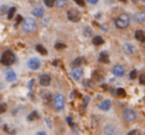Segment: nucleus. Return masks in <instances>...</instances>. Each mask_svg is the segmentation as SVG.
<instances>
[{"mask_svg": "<svg viewBox=\"0 0 145 135\" xmlns=\"http://www.w3.org/2000/svg\"><path fill=\"white\" fill-rule=\"evenodd\" d=\"M15 62V55L13 54L12 51L7 50L2 54L0 58V63L4 66H11Z\"/></svg>", "mask_w": 145, "mask_h": 135, "instance_id": "1", "label": "nucleus"}, {"mask_svg": "<svg viewBox=\"0 0 145 135\" xmlns=\"http://www.w3.org/2000/svg\"><path fill=\"white\" fill-rule=\"evenodd\" d=\"M115 26L119 29H125L129 25V17L127 14H120L115 19Z\"/></svg>", "mask_w": 145, "mask_h": 135, "instance_id": "2", "label": "nucleus"}, {"mask_svg": "<svg viewBox=\"0 0 145 135\" xmlns=\"http://www.w3.org/2000/svg\"><path fill=\"white\" fill-rule=\"evenodd\" d=\"M54 107L57 110H61L65 107V97L62 93H56L53 97Z\"/></svg>", "mask_w": 145, "mask_h": 135, "instance_id": "3", "label": "nucleus"}, {"mask_svg": "<svg viewBox=\"0 0 145 135\" xmlns=\"http://www.w3.org/2000/svg\"><path fill=\"white\" fill-rule=\"evenodd\" d=\"M36 27H37V23L35 21V19L33 18H26L24 20V22H23V30L25 32H28V33L33 32V31H35Z\"/></svg>", "mask_w": 145, "mask_h": 135, "instance_id": "4", "label": "nucleus"}, {"mask_svg": "<svg viewBox=\"0 0 145 135\" xmlns=\"http://www.w3.org/2000/svg\"><path fill=\"white\" fill-rule=\"evenodd\" d=\"M123 114V118H124L125 121H128V122H132V121L135 120L136 118V111L133 110L131 108H125L122 112Z\"/></svg>", "mask_w": 145, "mask_h": 135, "instance_id": "5", "label": "nucleus"}, {"mask_svg": "<svg viewBox=\"0 0 145 135\" xmlns=\"http://www.w3.org/2000/svg\"><path fill=\"white\" fill-rule=\"evenodd\" d=\"M68 18L72 22H78L81 20V13L78 9L72 8L68 11Z\"/></svg>", "mask_w": 145, "mask_h": 135, "instance_id": "6", "label": "nucleus"}, {"mask_svg": "<svg viewBox=\"0 0 145 135\" xmlns=\"http://www.w3.org/2000/svg\"><path fill=\"white\" fill-rule=\"evenodd\" d=\"M27 65H28L29 69L33 70V71H36V70H38L39 68L41 67V61L39 60L38 58L34 57V58L29 59L28 63H27Z\"/></svg>", "mask_w": 145, "mask_h": 135, "instance_id": "7", "label": "nucleus"}, {"mask_svg": "<svg viewBox=\"0 0 145 135\" xmlns=\"http://www.w3.org/2000/svg\"><path fill=\"white\" fill-rule=\"evenodd\" d=\"M103 132L105 135H116L117 128L112 124H106L105 127H103Z\"/></svg>", "mask_w": 145, "mask_h": 135, "instance_id": "8", "label": "nucleus"}, {"mask_svg": "<svg viewBox=\"0 0 145 135\" xmlns=\"http://www.w3.org/2000/svg\"><path fill=\"white\" fill-rule=\"evenodd\" d=\"M125 73V69L123 68L122 66L120 65H116L112 68V74L117 78H120V77H123Z\"/></svg>", "mask_w": 145, "mask_h": 135, "instance_id": "9", "label": "nucleus"}, {"mask_svg": "<svg viewBox=\"0 0 145 135\" xmlns=\"http://www.w3.org/2000/svg\"><path fill=\"white\" fill-rule=\"evenodd\" d=\"M5 78L8 82H14L17 79V76L15 74V72L11 69H7L5 71Z\"/></svg>", "mask_w": 145, "mask_h": 135, "instance_id": "10", "label": "nucleus"}, {"mask_svg": "<svg viewBox=\"0 0 145 135\" xmlns=\"http://www.w3.org/2000/svg\"><path fill=\"white\" fill-rule=\"evenodd\" d=\"M110 107H111V101L109 100V99H105V100H103L99 104V108L101 109V110H103V111L109 110Z\"/></svg>", "mask_w": 145, "mask_h": 135, "instance_id": "11", "label": "nucleus"}, {"mask_svg": "<svg viewBox=\"0 0 145 135\" xmlns=\"http://www.w3.org/2000/svg\"><path fill=\"white\" fill-rule=\"evenodd\" d=\"M71 75H72V77L74 80L79 81V80H81V78L83 77V70L80 69V68H76V69H74L72 71Z\"/></svg>", "mask_w": 145, "mask_h": 135, "instance_id": "12", "label": "nucleus"}, {"mask_svg": "<svg viewBox=\"0 0 145 135\" xmlns=\"http://www.w3.org/2000/svg\"><path fill=\"white\" fill-rule=\"evenodd\" d=\"M122 50L126 55H131L134 53L135 48L132 44H130V43H125V44L122 46Z\"/></svg>", "mask_w": 145, "mask_h": 135, "instance_id": "13", "label": "nucleus"}, {"mask_svg": "<svg viewBox=\"0 0 145 135\" xmlns=\"http://www.w3.org/2000/svg\"><path fill=\"white\" fill-rule=\"evenodd\" d=\"M51 83V78L49 75H42L40 77V85L43 87H48Z\"/></svg>", "mask_w": 145, "mask_h": 135, "instance_id": "14", "label": "nucleus"}, {"mask_svg": "<svg viewBox=\"0 0 145 135\" xmlns=\"http://www.w3.org/2000/svg\"><path fill=\"white\" fill-rule=\"evenodd\" d=\"M134 20L137 23H144L145 22V12H137L134 14Z\"/></svg>", "mask_w": 145, "mask_h": 135, "instance_id": "15", "label": "nucleus"}, {"mask_svg": "<svg viewBox=\"0 0 145 135\" xmlns=\"http://www.w3.org/2000/svg\"><path fill=\"white\" fill-rule=\"evenodd\" d=\"M134 37L137 41L141 43H144L145 42V33L143 32L142 30H137L134 34Z\"/></svg>", "mask_w": 145, "mask_h": 135, "instance_id": "16", "label": "nucleus"}, {"mask_svg": "<svg viewBox=\"0 0 145 135\" xmlns=\"http://www.w3.org/2000/svg\"><path fill=\"white\" fill-rule=\"evenodd\" d=\"M44 13H45L44 8L41 7V6L36 7V8L32 10V14L34 15L35 17H42L43 15H44Z\"/></svg>", "mask_w": 145, "mask_h": 135, "instance_id": "17", "label": "nucleus"}, {"mask_svg": "<svg viewBox=\"0 0 145 135\" xmlns=\"http://www.w3.org/2000/svg\"><path fill=\"white\" fill-rule=\"evenodd\" d=\"M99 62L101 63H105V64H107V63L109 62V59H108V54H107L106 52H101V55H99Z\"/></svg>", "mask_w": 145, "mask_h": 135, "instance_id": "18", "label": "nucleus"}, {"mask_svg": "<svg viewBox=\"0 0 145 135\" xmlns=\"http://www.w3.org/2000/svg\"><path fill=\"white\" fill-rule=\"evenodd\" d=\"M39 114L37 111H33V112H31L30 114L28 115V117H27V119H28L29 121H35L37 120V119H39Z\"/></svg>", "mask_w": 145, "mask_h": 135, "instance_id": "19", "label": "nucleus"}, {"mask_svg": "<svg viewBox=\"0 0 145 135\" xmlns=\"http://www.w3.org/2000/svg\"><path fill=\"white\" fill-rule=\"evenodd\" d=\"M93 45H95V46H99V45H103V43H105V40H103L101 36H97L93 38Z\"/></svg>", "mask_w": 145, "mask_h": 135, "instance_id": "20", "label": "nucleus"}, {"mask_svg": "<svg viewBox=\"0 0 145 135\" xmlns=\"http://www.w3.org/2000/svg\"><path fill=\"white\" fill-rule=\"evenodd\" d=\"M55 4H56L57 7H59V8H64V7H66L67 4H68V0H56Z\"/></svg>", "mask_w": 145, "mask_h": 135, "instance_id": "21", "label": "nucleus"}, {"mask_svg": "<svg viewBox=\"0 0 145 135\" xmlns=\"http://www.w3.org/2000/svg\"><path fill=\"white\" fill-rule=\"evenodd\" d=\"M36 50L38 51V53H40L41 55H44V56L48 54L46 48H45L44 46H42V45H37V46H36Z\"/></svg>", "mask_w": 145, "mask_h": 135, "instance_id": "22", "label": "nucleus"}, {"mask_svg": "<svg viewBox=\"0 0 145 135\" xmlns=\"http://www.w3.org/2000/svg\"><path fill=\"white\" fill-rule=\"evenodd\" d=\"M15 12H16V8H15V7H11V8L8 9V19L9 20H11V19L13 18Z\"/></svg>", "mask_w": 145, "mask_h": 135, "instance_id": "23", "label": "nucleus"}, {"mask_svg": "<svg viewBox=\"0 0 145 135\" xmlns=\"http://www.w3.org/2000/svg\"><path fill=\"white\" fill-rule=\"evenodd\" d=\"M84 34H85L86 37H91L93 35V30H91V27H86L85 30H84Z\"/></svg>", "mask_w": 145, "mask_h": 135, "instance_id": "24", "label": "nucleus"}, {"mask_svg": "<svg viewBox=\"0 0 145 135\" xmlns=\"http://www.w3.org/2000/svg\"><path fill=\"white\" fill-rule=\"evenodd\" d=\"M116 95L120 97H126V93L123 89H116Z\"/></svg>", "mask_w": 145, "mask_h": 135, "instance_id": "25", "label": "nucleus"}, {"mask_svg": "<svg viewBox=\"0 0 145 135\" xmlns=\"http://www.w3.org/2000/svg\"><path fill=\"white\" fill-rule=\"evenodd\" d=\"M82 62H83V58H81V57H79V58L76 59L74 62L72 63V66L76 67V66H81Z\"/></svg>", "mask_w": 145, "mask_h": 135, "instance_id": "26", "label": "nucleus"}, {"mask_svg": "<svg viewBox=\"0 0 145 135\" xmlns=\"http://www.w3.org/2000/svg\"><path fill=\"white\" fill-rule=\"evenodd\" d=\"M55 2H56V0H44V3L48 7H53L55 5Z\"/></svg>", "mask_w": 145, "mask_h": 135, "instance_id": "27", "label": "nucleus"}, {"mask_svg": "<svg viewBox=\"0 0 145 135\" xmlns=\"http://www.w3.org/2000/svg\"><path fill=\"white\" fill-rule=\"evenodd\" d=\"M7 109V105L5 103H0V114H2L6 111Z\"/></svg>", "mask_w": 145, "mask_h": 135, "instance_id": "28", "label": "nucleus"}, {"mask_svg": "<svg viewBox=\"0 0 145 135\" xmlns=\"http://www.w3.org/2000/svg\"><path fill=\"white\" fill-rule=\"evenodd\" d=\"M66 48V45L63 44V43H57L56 45H55V49H57V50H62V49H65Z\"/></svg>", "mask_w": 145, "mask_h": 135, "instance_id": "29", "label": "nucleus"}, {"mask_svg": "<svg viewBox=\"0 0 145 135\" xmlns=\"http://www.w3.org/2000/svg\"><path fill=\"white\" fill-rule=\"evenodd\" d=\"M137 77V71L136 70H133V71L130 72V75H129V78H130L131 80H134L136 79Z\"/></svg>", "mask_w": 145, "mask_h": 135, "instance_id": "30", "label": "nucleus"}, {"mask_svg": "<svg viewBox=\"0 0 145 135\" xmlns=\"http://www.w3.org/2000/svg\"><path fill=\"white\" fill-rule=\"evenodd\" d=\"M139 82H140L141 85H145V73L140 75V77H139Z\"/></svg>", "mask_w": 145, "mask_h": 135, "instance_id": "31", "label": "nucleus"}, {"mask_svg": "<svg viewBox=\"0 0 145 135\" xmlns=\"http://www.w3.org/2000/svg\"><path fill=\"white\" fill-rule=\"evenodd\" d=\"M127 135H140V131L137 130V129H133V130L129 131Z\"/></svg>", "mask_w": 145, "mask_h": 135, "instance_id": "32", "label": "nucleus"}, {"mask_svg": "<svg viewBox=\"0 0 145 135\" xmlns=\"http://www.w3.org/2000/svg\"><path fill=\"white\" fill-rule=\"evenodd\" d=\"M6 9H8L7 8V6H2L1 8H0V15H3V14H5V12H6Z\"/></svg>", "mask_w": 145, "mask_h": 135, "instance_id": "33", "label": "nucleus"}, {"mask_svg": "<svg viewBox=\"0 0 145 135\" xmlns=\"http://www.w3.org/2000/svg\"><path fill=\"white\" fill-rule=\"evenodd\" d=\"M74 1H75L78 5H80V6H85V1H84V0H74Z\"/></svg>", "mask_w": 145, "mask_h": 135, "instance_id": "34", "label": "nucleus"}, {"mask_svg": "<svg viewBox=\"0 0 145 135\" xmlns=\"http://www.w3.org/2000/svg\"><path fill=\"white\" fill-rule=\"evenodd\" d=\"M21 21H22V17H21L20 15H18V16H17V19H16V25H18Z\"/></svg>", "mask_w": 145, "mask_h": 135, "instance_id": "35", "label": "nucleus"}, {"mask_svg": "<svg viewBox=\"0 0 145 135\" xmlns=\"http://www.w3.org/2000/svg\"><path fill=\"white\" fill-rule=\"evenodd\" d=\"M67 121H68L69 124H70L71 126H72V117H68V118H67Z\"/></svg>", "mask_w": 145, "mask_h": 135, "instance_id": "36", "label": "nucleus"}, {"mask_svg": "<svg viewBox=\"0 0 145 135\" xmlns=\"http://www.w3.org/2000/svg\"><path fill=\"white\" fill-rule=\"evenodd\" d=\"M91 4H97V2H99V0H88Z\"/></svg>", "mask_w": 145, "mask_h": 135, "instance_id": "37", "label": "nucleus"}, {"mask_svg": "<svg viewBox=\"0 0 145 135\" xmlns=\"http://www.w3.org/2000/svg\"><path fill=\"white\" fill-rule=\"evenodd\" d=\"M36 135H47V133L45 131H39V132L36 133Z\"/></svg>", "mask_w": 145, "mask_h": 135, "instance_id": "38", "label": "nucleus"}, {"mask_svg": "<svg viewBox=\"0 0 145 135\" xmlns=\"http://www.w3.org/2000/svg\"><path fill=\"white\" fill-rule=\"evenodd\" d=\"M32 85H34V80H31L30 81V83H29V87H32Z\"/></svg>", "mask_w": 145, "mask_h": 135, "instance_id": "39", "label": "nucleus"}, {"mask_svg": "<svg viewBox=\"0 0 145 135\" xmlns=\"http://www.w3.org/2000/svg\"><path fill=\"white\" fill-rule=\"evenodd\" d=\"M2 87H4V83H0V89H2Z\"/></svg>", "mask_w": 145, "mask_h": 135, "instance_id": "40", "label": "nucleus"}, {"mask_svg": "<svg viewBox=\"0 0 145 135\" xmlns=\"http://www.w3.org/2000/svg\"><path fill=\"white\" fill-rule=\"evenodd\" d=\"M121 2H123V3H126L127 2V0H120Z\"/></svg>", "mask_w": 145, "mask_h": 135, "instance_id": "41", "label": "nucleus"}, {"mask_svg": "<svg viewBox=\"0 0 145 135\" xmlns=\"http://www.w3.org/2000/svg\"><path fill=\"white\" fill-rule=\"evenodd\" d=\"M53 64H54V66H56V65L58 64V62H56V61H54V62H53Z\"/></svg>", "mask_w": 145, "mask_h": 135, "instance_id": "42", "label": "nucleus"}, {"mask_svg": "<svg viewBox=\"0 0 145 135\" xmlns=\"http://www.w3.org/2000/svg\"><path fill=\"white\" fill-rule=\"evenodd\" d=\"M132 2H133V3H136V2H137V0H132Z\"/></svg>", "mask_w": 145, "mask_h": 135, "instance_id": "43", "label": "nucleus"}, {"mask_svg": "<svg viewBox=\"0 0 145 135\" xmlns=\"http://www.w3.org/2000/svg\"><path fill=\"white\" fill-rule=\"evenodd\" d=\"M143 1H144V2H145V0H143Z\"/></svg>", "mask_w": 145, "mask_h": 135, "instance_id": "44", "label": "nucleus"}]
</instances>
